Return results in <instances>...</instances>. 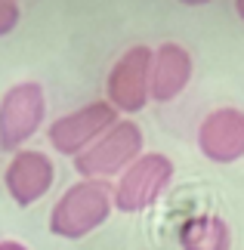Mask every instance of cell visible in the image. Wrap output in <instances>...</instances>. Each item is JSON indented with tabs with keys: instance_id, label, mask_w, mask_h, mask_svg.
I'll list each match as a JSON object with an SVG mask.
<instances>
[{
	"instance_id": "cell-1",
	"label": "cell",
	"mask_w": 244,
	"mask_h": 250,
	"mask_svg": "<svg viewBox=\"0 0 244 250\" xmlns=\"http://www.w3.org/2000/svg\"><path fill=\"white\" fill-rule=\"evenodd\" d=\"M111 207H114V191L105 182H96V179L74 182L56 201L53 216H50V232L59 238H68V241L87 238L109 219Z\"/></svg>"
},
{
	"instance_id": "cell-2",
	"label": "cell",
	"mask_w": 244,
	"mask_h": 250,
	"mask_svg": "<svg viewBox=\"0 0 244 250\" xmlns=\"http://www.w3.org/2000/svg\"><path fill=\"white\" fill-rule=\"evenodd\" d=\"M139 155H142V130H139V124L118 121L105 136L96 139L84 155L74 158V170L81 173L84 179L102 182V179L114 176V173H124Z\"/></svg>"
},
{
	"instance_id": "cell-3",
	"label": "cell",
	"mask_w": 244,
	"mask_h": 250,
	"mask_svg": "<svg viewBox=\"0 0 244 250\" xmlns=\"http://www.w3.org/2000/svg\"><path fill=\"white\" fill-rule=\"evenodd\" d=\"M46 118V96L37 81H22L0 96V148L19 151L41 130Z\"/></svg>"
},
{
	"instance_id": "cell-4",
	"label": "cell",
	"mask_w": 244,
	"mask_h": 250,
	"mask_svg": "<svg viewBox=\"0 0 244 250\" xmlns=\"http://www.w3.org/2000/svg\"><path fill=\"white\" fill-rule=\"evenodd\" d=\"M173 179V161L161 151L139 155L130 167L121 173L118 186H114V207L121 213H139L152 207Z\"/></svg>"
},
{
	"instance_id": "cell-5",
	"label": "cell",
	"mask_w": 244,
	"mask_h": 250,
	"mask_svg": "<svg viewBox=\"0 0 244 250\" xmlns=\"http://www.w3.org/2000/svg\"><path fill=\"white\" fill-rule=\"evenodd\" d=\"M114 124H118V111L109 102H90L84 108H77L71 114H62L50 124L46 139L59 155L77 158L93 146L99 136H105Z\"/></svg>"
},
{
	"instance_id": "cell-6",
	"label": "cell",
	"mask_w": 244,
	"mask_h": 250,
	"mask_svg": "<svg viewBox=\"0 0 244 250\" xmlns=\"http://www.w3.org/2000/svg\"><path fill=\"white\" fill-rule=\"evenodd\" d=\"M152 59H155V50L136 43L111 65V71H109V105L114 111L136 114L149 105Z\"/></svg>"
},
{
	"instance_id": "cell-7",
	"label": "cell",
	"mask_w": 244,
	"mask_h": 250,
	"mask_svg": "<svg viewBox=\"0 0 244 250\" xmlns=\"http://www.w3.org/2000/svg\"><path fill=\"white\" fill-rule=\"evenodd\" d=\"M198 148L213 164H235L244 158V111L217 108L201 121Z\"/></svg>"
},
{
	"instance_id": "cell-8",
	"label": "cell",
	"mask_w": 244,
	"mask_h": 250,
	"mask_svg": "<svg viewBox=\"0 0 244 250\" xmlns=\"http://www.w3.org/2000/svg\"><path fill=\"white\" fill-rule=\"evenodd\" d=\"M53 179H56V167H53L50 155L34 151V148L16 151L3 173V186L19 207H31L34 201H41L50 191Z\"/></svg>"
},
{
	"instance_id": "cell-9",
	"label": "cell",
	"mask_w": 244,
	"mask_h": 250,
	"mask_svg": "<svg viewBox=\"0 0 244 250\" xmlns=\"http://www.w3.org/2000/svg\"><path fill=\"white\" fill-rule=\"evenodd\" d=\"M192 81V56L182 43H161L152 59V83L149 93L155 102H170Z\"/></svg>"
},
{
	"instance_id": "cell-10",
	"label": "cell",
	"mask_w": 244,
	"mask_h": 250,
	"mask_svg": "<svg viewBox=\"0 0 244 250\" xmlns=\"http://www.w3.org/2000/svg\"><path fill=\"white\" fill-rule=\"evenodd\" d=\"M179 244H182V250H229L232 235H229V226L222 216L201 213V216H192L182 223Z\"/></svg>"
},
{
	"instance_id": "cell-11",
	"label": "cell",
	"mask_w": 244,
	"mask_h": 250,
	"mask_svg": "<svg viewBox=\"0 0 244 250\" xmlns=\"http://www.w3.org/2000/svg\"><path fill=\"white\" fill-rule=\"evenodd\" d=\"M19 25V6L16 0H0V37L9 34Z\"/></svg>"
},
{
	"instance_id": "cell-12",
	"label": "cell",
	"mask_w": 244,
	"mask_h": 250,
	"mask_svg": "<svg viewBox=\"0 0 244 250\" xmlns=\"http://www.w3.org/2000/svg\"><path fill=\"white\" fill-rule=\"evenodd\" d=\"M0 250H28V247L19 241H0Z\"/></svg>"
},
{
	"instance_id": "cell-13",
	"label": "cell",
	"mask_w": 244,
	"mask_h": 250,
	"mask_svg": "<svg viewBox=\"0 0 244 250\" xmlns=\"http://www.w3.org/2000/svg\"><path fill=\"white\" fill-rule=\"evenodd\" d=\"M185 6H204V3H213V0H179Z\"/></svg>"
},
{
	"instance_id": "cell-14",
	"label": "cell",
	"mask_w": 244,
	"mask_h": 250,
	"mask_svg": "<svg viewBox=\"0 0 244 250\" xmlns=\"http://www.w3.org/2000/svg\"><path fill=\"white\" fill-rule=\"evenodd\" d=\"M235 9H238V19L244 22V0H235Z\"/></svg>"
}]
</instances>
